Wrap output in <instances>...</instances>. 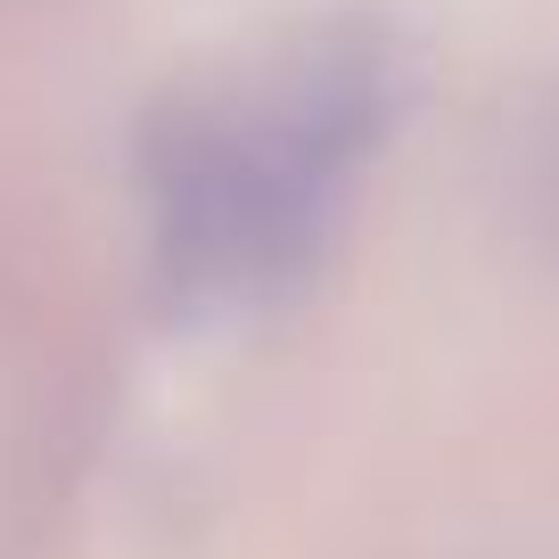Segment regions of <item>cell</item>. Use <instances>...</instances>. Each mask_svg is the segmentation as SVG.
<instances>
[{
	"label": "cell",
	"mask_w": 559,
	"mask_h": 559,
	"mask_svg": "<svg viewBox=\"0 0 559 559\" xmlns=\"http://www.w3.org/2000/svg\"><path fill=\"white\" fill-rule=\"evenodd\" d=\"M386 132V58L370 41H297L174 123L157 157L165 255L198 297L288 288L354 198Z\"/></svg>",
	"instance_id": "obj_1"
}]
</instances>
